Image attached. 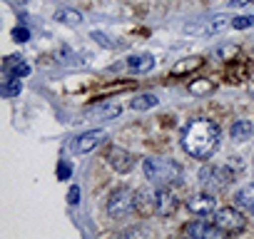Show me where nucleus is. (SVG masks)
Listing matches in <instances>:
<instances>
[{
    "instance_id": "obj_19",
    "label": "nucleus",
    "mask_w": 254,
    "mask_h": 239,
    "mask_svg": "<svg viewBox=\"0 0 254 239\" xmlns=\"http://www.w3.org/2000/svg\"><path fill=\"white\" fill-rule=\"evenodd\" d=\"M20 90H23V80L20 77H5L3 87H0L3 97H15V95H20Z\"/></svg>"
},
{
    "instance_id": "obj_2",
    "label": "nucleus",
    "mask_w": 254,
    "mask_h": 239,
    "mask_svg": "<svg viewBox=\"0 0 254 239\" xmlns=\"http://www.w3.org/2000/svg\"><path fill=\"white\" fill-rule=\"evenodd\" d=\"M142 172L145 179H150L152 184H180L182 182V167L177 160L170 157H147L142 162Z\"/></svg>"
},
{
    "instance_id": "obj_11",
    "label": "nucleus",
    "mask_w": 254,
    "mask_h": 239,
    "mask_svg": "<svg viewBox=\"0 0 254 239\" xmlns=\"http://www.w3.org/2000/svg\"><path fill=\"white\" fill-rule=\"evenodd\" d=\"M107 160H110V167L117 170V172H122V175L130 172L135 167V157L127 152V150H122V147H112L110 155H107Z\"/></svg>"
},
{
    "instance_id": "obj_5",
    "label": "nucleus",
    "mask_w": 254,
    "mask_h": 239,
    "mask_svg": "<svg viewBox=\"0 0 254 239\" xmlns=\"http://www.w3.org/2000/svg\"><path fill=\"white\" fill-rule=\"evenodd\" d=\"M232 172L224 167V165H212V167H204L202 172H199V182H202V187L207 189V192H219V189H224L229 182H232Z\"/></svg>"
},
{
    "instance_id": "obj_10",
    "label": "nucleus",
    "mask_w": 254,
    "mask_h": 239,
    "mask_svg": "<svg viewBox=\"0 0 254 239\" xmlns=\"http://www.w3.org/2000/svg\"><path fill=\"white\" fill-rule=\"evenodd\" d=\"M187 209L192 214H199V217H212L219 207H217V199L212 192H204V194H194L192 199H187Z\"/></svg>"
},
{
    "instance_id": "obj_9",
    "label": "nucleus",
    "mask_w": 254,
    "mask_h": 239,
    "mask_svg": "<svg viewBox=\"0 0 254 239\" xmlns=\"http://www.w3.org/2000/svg\"><path fill=\"white\" fill-rule=\"evenodd\" d=\"M185 234L194 237V239H222L227 232L222 227H217L214 222H190L185 227Z\"/></svg>"
},
{
    "instance_id": "obj_21",
    "label": "nucleus",
    "mask_w": 254,
    "mask_h": 239,
    "mask_svg": "<svg viewBox=\"0 0 254 239\" xmlns=\"http://www.w3.org/2000/svg\"><path fill=\"white\" fill-rule=\"evenodd\" d=\"M212 90H214V85H212V82H204V80L190 85V92H192V95H207V92H212Z\"/></svg>"
},
{
    "instance_id": "obj_6",
    "label": "nucleus",
    "mask_w": 254,
    "mask_h": 239,
    "mask_svg": "<svg viewBox=\"0 0 254 239\" xmlns=\"http://www.w3.org/2000/svg\"><path fill=\"white\" fill-rule=\"evenodd\" d=\"M150 204H152V209L157 214L167 217V214H172L177 209L180 202H177L175 192L170 189V184H157V189H152V194H150Z\"/></svg>"
},
{
    "instance_id": "obj_17",
    "label": "nucleus",
    "mask_w": 254,
    "mask_h": 239,
    "mask_svg": "<svg viewBox=\"0 0 254 239\" xmlns=\"http://www.w3.org/2000/svg\"><path fill=\"white\" fill-rule=\"evenodd\" d=\"M132 110H152V107H157L160 105V97L157 95H152V92H140V95H135L132 97Z\"/></svg>"
},
{
    "instance_id": "obj_24",
    "label": "nucleus",
    "mask_w": 254,
    "mask_h": 239,
    "mask_svg": "<svg viewBox=\"0 0 254 239\" xmlns=\"http://www.w3.org/2000/svg\"><path fill=\"white\" fill-rule=\"evenodd\" d=\"M92 38H95L100 45H105V48H120V43H110V38H107V35H102V33H97V30L92 33Z\"/></svg>"
},
{
    "instance_id": "obj_20",
    "label": "nucleus",
    "mask_w": 254,
    "mask_h": 239,
    "mask_svg": "<svg viewBox=\"0 0 254 239\" xmlns=\"http://www.w3.org/2000/svg\"><path fill=\"white\" fill-rule=\"evenodd\" d=\"M254 25V15H237L232 18V28L234 30H244V28H252Z\"/></svg>"
},
{
    "instance_id": "obj_1",
    "label": "nucleus",
    "mask_w": 254,
    "mask_h": 239,
    "mask_svg": "<svg viewBox=\"0 0 254 239\" xmlns=\"http://www.w3.org/2000/svg\"><path fill=\"white\" fill-rule=\"evenodd\" d=\"M219 145V127L207 117L190 120V125L182 132V147L194 160H207L214 155Z\"/></svg>"
},
{
    "instance_id": "obj_8",
    "label": "nucleus",
    "mask_w": 254,
    "mask_h": 239,
    "mask_svg": "<svg viewBox=\"0 0 254 239\" xmlns=\"http://www.w3.org/2000/svg\"><path fill=\"white\" fill-rule=\"evenodd\" d=\"M102 140H105V132H102V130H87V132L77 135V137L70 142V150H72L75 155H87V152H92L95 147H100Z\"/></svg>"
},
{
    "instance_id": "obj_22",
    "label": "nucleus",
    "mask_w": 254,
    "mask_h": 239,
    "mask_svg": "<svg viewBox=\"0 0 254 239\" xmlns=\"http://www.w3.org/2000/svg\"><path fill=\"white\" fill-rule=\"evenodd\" d=\"M70 175H72V165L67 160H60V165H58V179H70Z\"/></svg>"
},
{
    "instance_id": "obj_16",
    "label": "nucleus",
    "mask_w": 254,
    "mask_h": 239,
    "mask_svg": "<svg viewBox=\"0 0 254 239\" xmlns=\"http://www.w3.org/2000/svg\"><path fill=\"white\" fill-rule=\"evenodd\" d=\"M234 202H237V207H239V209H244V212L254 214V182H252V184H247V187H242V189L237 192Z\"/></svg>"
},
{
    "instance_id": "obj_12",
    "label": "nucleus",
    "mask_w": 254,
    "mask_h": 239,
    "mask_svg": "<svg viewBox=\"0 0 254 239\" xmlns=\"http://www.w3.org/2000/svg\"><path fill=\"white\" fill-rule=\"evenodd\" d=\"M120 112H122V105L117 100H105V102L90 107V117H100V120H115V117H120Z\"/></svg>"
},
{
    "instance_id": "obj_13",
    "label": "nucleus",
    "mask_w": 254,
    "mask_h": 239,
    "mask_svg": "<svg viewBox=\"0 0 254 239\" xmlns=\"http://www.w3.org/2000/svg\"><path fill=\"white\" fill-rule=\"evenodd\" d=\"M3 72H5V77H28L30 75V65L23 60V58H18V55H10L8 60H5V65H3Z\"/></svg>"
},
{
    "instance_id": "obj_3",
    "label": "nucleus",
    "mask_w": 254,
    "mask_h": 239,
    "mask_svg": "<svg viewBox=\"0 0 254 239\" xmlns=\"http://www.w3.org/2000/svg\"><path fill=\"white\" fill-rule=\"evenodd\" d=\"M137 204H140V197L132 192V189H127V187H120V189H115L112 194H110V199H107V214L110 217H130L135 209H137Z\"/></svg>"
},
{
    "instance_id": "obj_15",
    "label": "nucleus",
    "mask_w": 254,
    "mask_h": 239,
    "mask_svg": "<svg viewBox=\"0 0 254 239\" xmlns=\"http://www.w3.org/2000/svg\"><path fill=\"white\" fill-rule=\"evenodd\" d=\"M252 135H254V125L249 122V120H237V122L229 127V137L234 142H247Z\"/></svg>"
},
{
    "instance_id": "obj_26",
    "label": "nucleus",
    "mask_w": 254,
    "mask_h": 239,
    "mask_svg": "<svg viewBox=\"0 0 254 239\" xmlns=\"http://www.w3.org/2000/svg\"><path fill=\"white\" fill-rule=\"evenodd\" d=\"M254 0H229V5H234V8H244V5H252Z\"/></svg>"
},
{
    "instance_id": "obj_4",
    "label": "nucleus",
    "mask_w": 254,
    "mask_h": 239,
    "mask_svg": "<svg viewBox=\"0 0 254 239\" xmlns=\"http://www.w3.org/2000/svg\"><path fill=\"white\" fill-rule=\"evenodd\" d=\"M227 25H232V18L214 15V18H204V20L187 23V25H185V33H187V35H199V38H212V35H219Z\"/></svg>"
},
{
    "instance_id": "obj_7",
    "label": "nucleus",
    "mask_w": 254,
    "mask_h": 239,
    "mask_svg": "<svg viewBox=\"0 0 254 239\" xmlns=\"http://www.w3.org/2000/svg\"><path fill=\"white\" fill-rule=\"evenodd\" d=\"M212 222H214L217 227H222L227 234L239 232V229L244 227V217H242V212H237L234 207H219V209L212 214Z\"/></svg>"
},
{
    "instance_id": "obj_18",
    "label": "nucleus",
    "mask_w": 254,
    "mask_h": 239,
    "mask_svg": "<svg viewBox=\"0 0 254 239\" xmlns=\"http://www.w3.org/2000/svg\"><path fill=\"white\" fill-rule=\"evenodd\" d=\"M55 20H58V23H63V25L77 28V25H82V13L70 10V8H60V10L55 13Z\"/></svg>"
},
{
    "instance_id": "obj_25",
    "label": "nucleus",
    "mask_w": 254,
    "mask_h": 239,
    "mask_svg": "<svg viewBox=\"0 0 254 239\" xmlns=\"http://www.w3.org/2000/svg\"><path fill=\"white\" fill-rule=\"evenodd\" d=\"M67 202H70V204H77V202H80V187H77V184L70 187V192H67Z\"/></svg>"
},
{
    "instance_id": "obj_14",
    "label": "nucleus",
    "mask_w": 254,
    "mask_h": 239,
    "mask_svg": "<svg viewBox=\"0 0 254 239\" xmlns=\"http://www.w3.org/2000/svg\"><path fill=\"white\" fill-rule=\"evenodd\" d=\"M127 67L132 72H150L155 67V58L150 53H140V55H130L127 58Z\"/></svg>"
},
{
    "instance_id": "obj_23",
    "label": "nucleus",
    "mask_w": 254,
    "mask_h": 239,
    "mask_svg": "<svg viewBox=\"0 0 254 239\" xmlns=\"http://www.w3.org/2000/svg\"><path fill=\"white\" fill-rule=\"evenodd\" d=\"M28 38H30V30H28V28H15V30H13V40H15V43H25Z\"/></svg>"
}]
</instances>
